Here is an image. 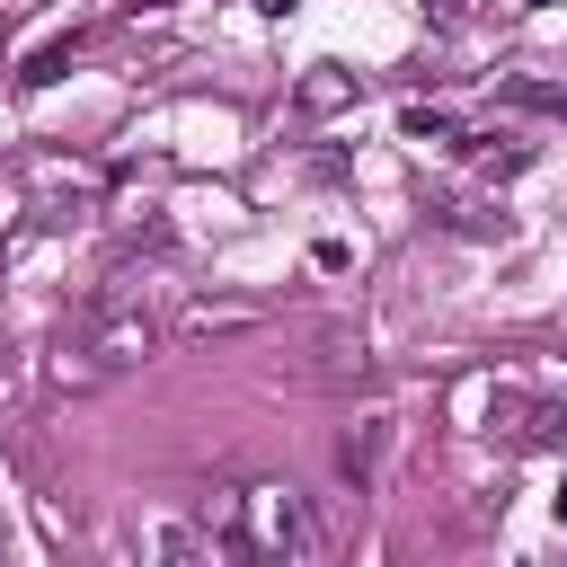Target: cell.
<instances>
[{
  "label": "cell",
  "instance_id": "6da1fadb",
  "mask_svg": "<svg viewBox=\"0 0 567 567\" xmlns=\"http://www.w3.org/2000/svg\"><path fill=\"white\" fill-rule=\"evenodd\" d=\"M204 532L221 540V558H310L319 523L292 487H221L204 496Z\"/></svg>",
  "mask_w": 567,
  "mask_h": 567
},
{
  "label": "cell",
  "instance_id": "7a4b0ae2",
  "mask_svg": "<svg viewBox=\"0 0 567 567\" xmlns=\"http://www.w3.org/2000/svg\"><path fill=\"white\" fill-rule=\"evenodd\" d=\"M151 346H159L151 310H142L124 284H106V292H89V301H80V319H71V346H62V381H106V372L142 363Z\"/></svg>",
  "mask_w": 567,
  "mask_h": 567
},
{
  "label": "cell",
  "instance_id": "3957f363",
  "mask_svg": "<svg viewBox=\"0 0 567 567\" xmlns=\"http://www.w3.org/2000/svg\"><path fill=\"white\" fill-rule=\"evenodd\" d=\"M390 434H399L390 416H363V425L346 434V452H337V470H346V487H354V496H363V487L381 478V452H390Z\"/></svg>",
  "mask_w": 567,
  "mask_h": 567
},
{
  "label": "cell",
  "instance_id": "277c9868",
  "mask_svg": "<svg viewBox=\"0 0 567 567\" xmlns=\"http://www.w3.org/2000/svg\"><path fill=\"white\" fill-rule=\"evenodd\" d=\"M266 301H186L177 310V337H230V328H257Z\"/></svg>",
  "mask_w": 567,
  "mask_h": 567
},
{
  "label": "cell",
  "instance_id": "5b68a950",
  "mask_svg": "<svg viewBox=\"0 0 567 567\" xmlns=\"http://www.w3.org/2000/svg\"><path fill=\"white\" fill-rule=\"evenodd\" d=\"M292 106L301 115H337V106H354V71H337V62H319L301 89H292Z\"/></svg>",
  "mask_w": 567,
  "mask_h": 567
},
{
  "label": "cell",
  "instance_id": "8992f818",
  "mask_svg": "<svg viewBox=\"0 0 567 567\" xmlns=\"http://www.w3.org/2000/svg\"><path fill=\"white\" fill-rule=\"evenodd\" d=\"M80 44H89V27H62L53 44H35V53H27V71H18V80H27V89H44V80H62V71L80 62Z\"/></svg>",
  "mask_w": 567,
  "mask_h": 567
},
{
  "label": "cell",
  "instance_id": "52a82bcc",
  "mask_svg": "<svg viewBox=\"0 0 567 567\" xmlns=\"http://www.w3.org/2000/svg\"><path fill=\"white\" fill-rule=\"evenodd\" d=\"M399 133H408V142H434V151H443V142L461 133V124H452V106H399Z\"/></svg>",
  "mask_w": 567,
  "mask_h": 567
},
{
  "label": "cell",
  "instance_id": "ba28073f",
  "mask_svg": "<svg viewBox=\"0 0 567 567\" xmlns=\"http://www.w3.org/2000/svg\"><path fill=\"white\" fill-rule=\"evenodd\" d=\"M549 514H558V523H567V478H558V487H549Z\"/></svg>",
  "mask_w": 567,
  "mask_h": 567
},
{
  "label": "cell",
  "instance_id": "9c48e42d",
  "mask_svg": "<svg viewBox=\"0 0 567 567\" xmlns=\"http://www.w3.org/2000/svg\"><path fill=\"white\" fill-rule=\"evenodd\" d=\"M257 9H266V18H292V9H301V0H257Z\"/></svg>",
  "mask_w": 567,
  "mask_h": 567
}]
</instances>
